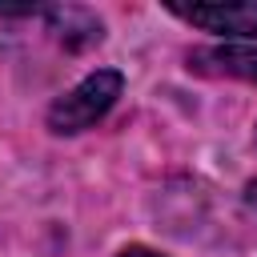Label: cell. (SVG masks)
Wrapping results in <instances>:
<instances>
[{"label": "cell", "instance_id": "6da1fadb", "mask_svg": "<svg viewBox=\"0 0 257 257\" xmlns=\"http://www.w3.org/2000/svg\"><path fill=\"white\" fill-rule=\"evenodd\" d=\"M124 80L116 68H96L88 72L76 88H68L52 108H48V128L52 133H84L88 124H96L120 96Z\"/></svg>", "mask_w": 257, "mask_h": 257}, {"label": "cell", "instance_id": "7a4b0ae2", "mask_svg": "<svg viewBox=\"0 0 257 257\" xmlns=\"http://www.w3.org/2000/svg\"><path fill=\"white\" fill-rule=\"evenodd\" d=\"M169 12L213 32V36L257 40V0H245V4H169Z\"/></svg>", "mask_w": 257, "mask_h": 257}, {"label": "cell", "instance_id": "3957f363", "mask_svg": "<svg viewBox=\"0 0 257 257\" xmlns=\"http://www.w3.org/2000/svg\"><path fill=\"white\" fill-rule=\"evenodd\" d=\"M197 60H209V64H217L221 72H233V76L257 80V52H253V48H217V52H197Z\"/></svg>", "mask_w": 257, "mask_h": 257}, {"label": "cell", "instance_id": "277c9868", "mask_svg": "<svg viewBox=\"0 0 257 257\" xmlns=\"http://www.w3.org/2000/svg\"><path fill=\"white\" fill-rule=\"evenodd\" d=\"M116 257H165V253H157V249H145V245H128V249H120Z\"/></svg>", "mask_w": 257, "mask_h": 257}, {"label": "cell", "instance_id": "5b68a950", "mask_svg": "<svg viewBox=\"0 0 257 257\" xmlns=\"http://www.w3.org/2000/svg\"><path fill=\"white\" fill-rule=\"evenodd\" d=\"M245 201H249V205H257V181H249V189H245Z\"/></svg>", "mask_w": 257, "mask_h": 257}]
</instances>
